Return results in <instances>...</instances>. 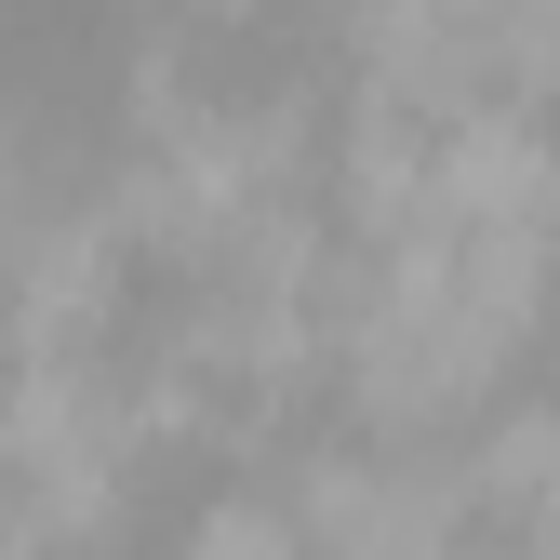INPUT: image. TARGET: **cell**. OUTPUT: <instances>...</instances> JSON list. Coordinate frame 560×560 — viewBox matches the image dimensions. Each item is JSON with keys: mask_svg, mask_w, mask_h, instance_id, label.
Segmentation results:
<instances>
[{"mask_svg": "<svg viewBox=\"0 0 560 560\" xmlns=\"http://www.w3.org/2000/svg\"><path fill=\"white\" fill-rule=\"evenodd\" d=\"M0 560H67V547H54V534H40V521L14 508V494H0Z\"/></svg>", "mask_w": 560, "mask_h": 560, "instance_id": "1", "label": "cell"}, {"mask_svg": "<svg viewBox=\"0 0 560 560\" xmlns=\"http://www.w3.org/2000/svg\"><path fill=\"white\" fill-rule=\"evenodd\" d=\"M334 14H400V0H334Z\"/></svg>", "mask_w": 560, "mask_h": 560, "instance_id": "2", "label": "cell"}]
</instances>
